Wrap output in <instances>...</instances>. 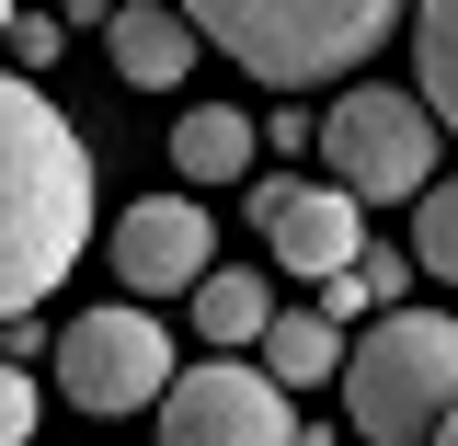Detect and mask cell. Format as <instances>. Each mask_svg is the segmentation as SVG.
<instances>
[{"mask_svg": "<svg viewBox=\"0 0 458 446\" xmlns=\"http://www.w3.org/2000/svg\"><path fill=\"white\" fill-rule=\"evenodd\" d=\"M92 252V149L35 69H0V321L47 309Z\"/></svg>", "mask_w": 458, "mask_h": 446, "instance_id": "cell-1", "label": "cell"}, {"mask_svg": "<svg viewBox=\"0 0 458 446\" xmlns=\"http://www.w3.org/2000/svg\"><path fill=\"white\" fill-rule=\"evenodd\" d=\"M183 12L264 92H321V80H355L367 57L390 46L412 0H183Z\"/></svg>", "mask_w": 458, "mask_h": 446, "instance_id": "cell-2", "label": "cell"}, {"mask_svg": "<svg viewBox=\"0 0 458 446\" xmlns=\"http://www.w3.org/2000/svg\"><path fill=\"white\" fill-rule=\"evenodd\" d=\"M458 412V321L447 309H378L344 355V424L367 446H436Z\"/></svg>", "mask_w": 458, "mask_h": 446, "instance_id": "cell-3", "label": "cell"}, {"mask_svg": "<svg viewBox=\"0 0 458 446\" xmlns=\"http://www.w3.org/2000/svg\"><path fill=\"white\" fill-rule=\"evenodd\" d=\"M436 149H447V114L401 80H344L333 114H321V172L367 206H412L436 183Z\"/></svg>", "mask_w": 458, "mask_h": 446, "instance_id": "cell-4", "label": "cell"}, {"mask_svg": "<svg viewBox=\"0 0 458 446\" xmlns=\"http://www.w3.org/2000/svg\"><path fill=\"white\" fill-rule=\"evenodd\" d=\"M183 378L172 332L149 321V298H114V309H81L57 332V390L81 412H161V390Z\"/></svg>", "mask_w": 458, "mask_h": 446, "instance_id": "cell-5", "label": "cell"}, {"mask_svg": "<svg viewBox=\"0 0 458 446\" xmlns=\"http://www.w3.org/2000/svg\"><path fill=\"white\" fill-rule=\"evenodd\" d=\"M161 446H310V424H298V390L264 355L252 366L207 355V366H183L161 390Z\"/></svg>", "mask_w": 458, "mask_h": 446, "instance_id": "cell-6", "label": "cell"}, {"mask_svg": "<svg viewBox=\"0 0 458 446\" xmlns=\"http://www.w3.org/2000/svg\"><path fill=\"white\" fill-rule=\"evenodd\" d=\"M104 252H114V286L126 298H195V286L218 275V229H207L195 195H138Z\"/></svg>", "mask_w": 458, "mask_h": 446, "instance_id": "cell-7", "label": "cell"}, {"mask_svg": "<svg viewBox=\"0 0 458 446\" xmlns=\"http://www.w3.org/2000/svg\"><path fill=\"white\" fill-rule=\"evenodd\" d=\"M264 240H276V264H286V275L333 286V275H355V264H367V195H344L333 172H321V183H298V206H286Z\"/></svg>", "mask_w": 458, "mask_h": 446, "instance_id": "cell-8", "label": "cell"}, {"mask_svg": "<svg viewBox=\"0 0 458 446\" xmlns=\"http://www.w3.org/2000/svg\"><path fill=\"white\" fill-rule=\"evenodd\" d=\"M104 57L126 69V92H183V69L207 57V35H195L183 0H126L104 23Z\"/></svg>", "mask_w": 458, "mask_h": 446, "instance_id": "cell-9", "label": "cell"}, {"mask_svg": "<svg viewBox=\"0 0 458 446\" xmlns=\"http://www.w3.org/2000/svg\"><path fill=\"white\" fill-rule=\"evenodd\" d=\"M252 161H264V126L241 104H183V126H172V172L183 183H252Z\"/></svg>", "mask_w": 458, "mask_h": 446, "instance_id": "cell-10", "label": "cell"}, {"mask_svg": "<svg viewBox=\"0 0 458 446\" xmlns=\"http://www.w3.org/2000/svg\"><path fill=\"white\" fill-rule=\"evenodd\" d=\"M195 332H207V355H252V343L276 332V286L252 275V264H218V275L195 286Z\"/></svg>", "mask_w": 458, "mask_h": 446, "instance_id": "cell-11", "label": "cell"}, {"mask_svg": "<svg viewBox=\"0 0 458 446\" xmlns=\"http://www.w3.org/2000/svg\"><path fill=\"white\" fill-rule=\"evenodd\" d=\"M252 355H264V366H276L286 390H321V378H344V355H355V332H344L333 309H321V298H310V309H276V332L252 343Z\"/></svg>", "mask_w": 458, "mask_h": 446, "instance_id": "cell-12", "label": "cell"}, {"mask_svg": "<svg viewBox=\"0 0 458 446\" xmlns=\"http://www.w3.org/2000/svg\"><path fill=\"white\" fill-rule=\"evenodd\" d=\"M412 92L447 114V138H458V0H412Z\"/></svg>", "mask_w": 458, "mask_h": 446, "instance_id": "cell-13", "label": "cell"}, {"mask_svg": "<svg viewBox=\"0 0 458 446\" xmlns=\"http://www.w3.org/2000/svg\"><path fill=\"white\" fill-rule=\"evenodd\" d=\"M412 264L436 286H458V172H436V183L412 195Z\"/></svg>", "mask_w": 458, "mask_h": 446, "instance_id": "cell-14", "label": "cell"}, {"mask_svg": "<svg viewBox=\"0 0 458 446\" xmlns=\"http://www.w3.org/2000/svg\"><path fill=\"white\" fill-rule=\"evenodd\" d=\"M57 46H69V12H23V23L0 35V57H12V69H57Z\"/></svg>", "mask_w": 458, "mask_h": 446, "instance_id": "cell-15", "label": "cell"}, {"mask_svg": "<svg viewBox=\"0 0 458 446\" xmlns=\"http://www.w3.org/2000/svg\"><path fill=\"white\" fill-rule=\"evenodd\" d=\"M23 435H35V366L0 355V446H23Z\"/></svg>", "mask_w": 458, "mask_h": 446, "instance_id": "cell-16", "label": "cell"}, {"mask_svg": "<svg viewBox=\"0 0 458 446\" xmlns=\"http://www.w3.org/2000/svg\"><path fill=\"white\" fill-rule=\"evenodd\" d=\"M286 206H298V183H286V172H252V183H241V218H252V229H276Z\"/></svg>", "mask_w": 458, "mask_h": 446, "instance_id": "cell-17", "label": "cell"}, {"mask_svg": "<svg viewBox=\"0 0 458 446\" xmlns=\"http://www.w3.org/2000/svg\"><path fill=\"white\" fill-rule=\"evenodd\" d=\"M264 149H321V126H310V114H298V92H286V104L264 114Z\"/></svg>", "mask_w": 458, "mask_h": 446, "instance_id": "cell-18", "label": "cell"}, {"mask_svg": "<svg viewBox=\"0 0 458 446\" xmlns=\"http://www.w3.org/2000/svg\"><path fill=\"white\" fill-rule=\"evenodd\" d=\"M355 275H367V298H378V309H401V252H367Z\"/></svg>", "mask_w": 458, "mask_h": 446, "instance_id": "cell-19", "label": "cell"}, {"mask_svg": "<svg viewBox=\"0 0 458 446\" xmlns=\"http://www.w3.org/2000/svg\"><path fill=\"white\" fill-rule=\"evenodd\" d=\"M57 12H69V23H114L126 0H57Z\"/></svg>", "mask_w": 458, "mask_h": 446, "instance_id": "cell-20", "label": "cell"}, {"mask_svg": "<svg viewBox=\"0 0 458 446\" xmlns=\"http://www.w3.org/2000/svg\"><path fill=\"white\" fill-rule=\"evenodd\" d=\"M12 23H23V0H0V35H12Z\"/></svg>", "mask_w": 458, "mask_h": 446, "instance_id": "cell-21", "label": "cell"}, {"mask_svg": "<svg viewBox=\"0 0 458 446\" xmlns=\"http://www.w3.org/2000/svg\"><path fill=\"white\" fill-rule=\"evenodd\" d=\"M436 446H458V412H447V424H436Z\"/></svg>", "mask_w": 458, "mask_h": 446, "instance_id": "cell-22", "label": "cell"}]
</instances>
